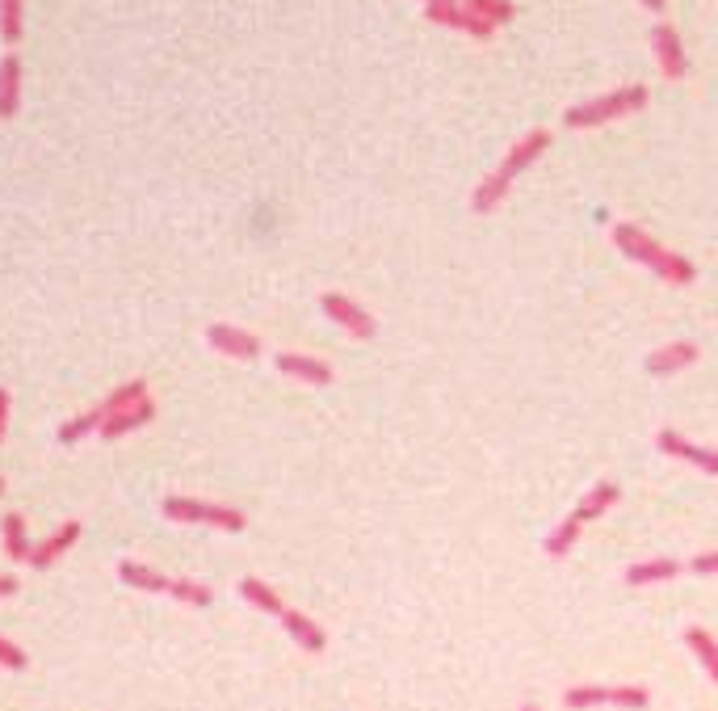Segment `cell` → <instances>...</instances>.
<instances>
[{
	"label": "cell",
	"mask_w": 718,
	"mask_h": 711,
	"mask_svg": "<svg viewBox=\"0 0 718 711\" xmlns=\"http://www.w3.org/2000/svg\"><path fill=\"white\" fill-rule=\"evenodd\" d=\"M547 148H550V131L547 127H533V131H526L517 144H512L509 152H505V160L491 169L479 186H475V194H471V211L475 215H488V211H496L505 198H509V190H512V181L526 174L533 160H542L547 156Z\"/></svg>",
	"instance_id": "6da1fadb"
},
{
	"label": "cell",
	"mask_w": 718,
	"mask_h": 711,
	"mask_svg": "<svg viewBox=\"0 0 718 711\" xmlns=\"http://www.w3.org/2000/svg\"><path fill=\"white\" fill-rule=\"evenodd\" d=\"M614 245H618V253H626L635 266H647L656 278H664L668 287H689V283L698 278V266H694L685 253L664 249L660 240H651V236L642 228H635V224H614Z\"/></svg>",
	"instance_id": "7a4b0ae2"
},
{
	"label": "cell",
	"mask_w": 718,
	"mask_h": 711,
	"mask_svg": "<svg viewBox=\"0 0 718 711\" xmlns=\"http://www.w3.org/2000/svg\"><path fill=\"white\" fill-rule=\"evenodd\" d=\"M647 101H651L647 85H622V89H614V93H601V97H592V101H580V106H571V110L564 115V127H567V131H588V127H605V122H614V118L639 115Z\"/></svg>",
	"instance_id": "3957f363"
},
{
	"label": "cell",
	"mask_w": 718,
	"mask_h": 711,
	"mask_svg": "<svg viewBox=\"0 0 718 711\" xmlns=\"http://www.w3.org/2000/svg\"><path fill=\"white\" fill-rule=\"evenodd\" d=\"M164 519L169 522H189V526H215V531H245L248 519L231 505L219 501H198V497H164Z\"/></svg>",
	"instance_id": "277c9868"
},
{
	"label": "cell",
	"mask_w": 718,
	"mask_h": 711,
	"mask_svg": "<svg viewBox=\"0 0 718 711\" xmlns=\"http://www.w3.org/2000/svg\"><path fill=\"white\" fill-rule=\"evenodd\" d=\"M320 308H323V316L332 320L337 328H345L349 337H358V342H370L378 333V325H375V316L366 308H358L349 295H340V290H328V295H320Z\"/></svg>",
	"instance_id": "5b68a950"
},
{
	"label": "cell",
	"mask_w": 718,
	"mask_h": 711,
	"mask_svg": "<svg viewBox=\"0 0 718 711\" xmlns=\"http://www.w3.org/2000/svg\"><path fill=\"white\" fill-rule=\"evenodd\" d=\"M651 56L660 59V72L668 80H680L685 72H689V56H685V42H680L677 26H668V21H660V26H651Z\"/></svg>",
	"instance_id": "8992f818"
},
{
	"label": "cell",
	"mask_w": 718,
	"mask_h": 711,
	"mask_svg": "<svg viewBox=\"0 0 718 711\" xmlns=\"http://www.w3.org/2000/svg\"><path fill=\"white\" fill-rule=\"evenodd\" d=\"M656 446H660L668 460L694 463V467H698V472H706V476H718V451H715V446L689 443V438H680L677 429H660V434H656Z\"/></svg>",
	"instance_id": "52a82bcc"
},
{
	"label": "cell",
	"mask_w": 718,
	"mask_h": 711,
	"mask_svg": "<svg viewBox=\"0 0 718 711\" xmlns=\"http://www.w3.org/2000/svg\"><path fill=\"white\" fill-rule=\"evenodd\" d=\"M425 18L433 21V26H446V30H462L471 39H491L496 34V26L483 21L479 13H471L462 0L458 4H425Z\"/></svg>",
	"instance_id": "ba28073f"
},
{
	"label": "cell",
	"mask_w": 718,
	"mask_h": 711,
	"mask_svg": "<svg viewBox=\"0 0 718 711\" xmlns=\"http://www.w3.org/2000/svg\"><path fill=\"white\" fill-rule=\"evenodd\" d=\"M207 342L210 349H219L227 358H236V363H252V358H261V342L248 333V328H236V325H210L207 328Z\"/></svg>",
	"instance_id": "9c48e42d"
},
{
	"label": "cell",
	"mask_w": 718,
	"mask_h": 711,
	"mask_svg": "<svg viewBox=\"0 0 718 711\" xmlns=\"http://www.w3.org/2000/svg\"><path fill=\"white\" fill-rule=\"evenodd\" d=\"M694 363H698V346H694V342H668V346L647 354L642 371L656 375V379H664V375H677V371H685V366H694Z\"/></svg>",
	"instance_id": "30bf717a"
},
{
	"label": "cell",
	"mask_w": 718,
	"mask_h": 711,
	"mask_svg": "<svg viewBox=\"0 0 718 711\" xmlns=\"http://www.w3.org/2000/svg\"><path fill=\"white\" fill-rule=\"evenodd\" d=\"M278 371L299 379V384H311V387H323L332 384V366L311 358V354H278Z\"/></svg>",
	"instance_id": "8fae6325"
},
{
	"label": "cell",
	"mask_w": 718,
	"mask_h": 711,
	"mask_svg": "<svg viewBox=\"0 0 718 711\" xmlns=\"http://www.w3.org/2000/svg\"><path fill=\"white\" fill-rule=\"evenodd\" d=\"M76 539H80V522H63L59 531H51V535L42 539V543H34V552H30V569H51L68 547H72Z\"/></svg>",
	"instance_id": "7c38bea8"
},
{
	"label": "cell",
	"mask_w": 718,
	"mask_h": 711,
	"mask_svg": "<svg viewBox=\"0 0 718 711\" xmlns=\"http://www.w3.org/2000/svg\"><path fill=\"white\" fill-rule=\"evenodd\" d=\"M282 628H286V635L299 644L302 653H323V649H328V635H323V628L311 615H302V611H290V606H286Z\"/></svg>",
	"instance_id": "4fadbf2b"
},
{
	"label": "cell",
	"mask_w": 718,
	"mask_h": 711,
	"mask_svg": "<svg viewBox=\"0 0 718 711\" xmlns=\"http://www.w3.org/2000/svg\"><path fill=\"white\" fill-rule=\"evenodd\" d=\"M21 110V56H0V118H18Z\"/></svg>",
	"instance_id": "5bb4252c"
},
{
	"label": "cell",
	"mask_w": 718,
	"mask_h": 711,
	"mask_svg": "<svg viewBox=\"0 0 718 711\" xmlns=\"http://www.w3.org/2000/svg\"><path fill=\"white\" fill-rule=\"evenodd\" d=\"M680 560L672 556H656V560H639V564H630L626 569V585H635V590H642V585H664V581L680 577Z\"/></svg>",
	"instance_id": "9a60e30c"
},
{
	"label": "cell",
	"mask_w": 718,
	"mask_h": 711,
	"mask_svg": "<svg viewBox=\"0 0 718 711\" xmlns=\"http://www.w3.org/2000/svg\"><path fill=\"white\" fill-rule=\"evenodd\" d=\"M156 422V404H151V396L148 401H139V404H131V408H122V413H110L106 417V425H101V438H122V434H131V429H143V425H151Z\"/></svg>",
	"instance_id": "2e32d148"
},
{
	"label": "cell",
	"mask_w": 718,
	"mask_h": 711,
	"mask_svg": "<svg viewBox=\"0 0 718 711\" xmlns=\"http://www.w3.org/2000/svg\"><path fill=\"white\" fill-rule=\"evenodd\" d=\"M618 497H622V488L614 481H601V484H592L585 493V501L571 510V519L576 522H592V519H601V514H609L614 505H618Z\"/></svg>",
	"instance_id": "e0dca14e"
},
{
	"label": "cell",
	"mask_w": 718,
	"mask_h": 711,
	"mask_svg": "<svg viewBox=\"0 0 718 711\" xmlns=\"http://www.w3.org/2000/svg\"><path fill=\"white\" fill-rule=\"evenodd\" d=\"M118 577L127 581L131 590H143V594H169V585H172V577L156 573L151 564H139V560H122V564H118Z\"/></svg>",
	"instance_id": "ac0fdd59"
},
{
	"label": "cell",
	"mask_w": 718,
	"mask_h": 711,
	"mask_svg": "<svg viewBox=\"0 0 718 711\" xmlns=\"http://www.w3.org/2000/svg\"><path fill=\"white\" fill-rule=\"evenodd\" d=\"M685 649L698 656V665L706 670L710 682H718V640L706 628H685Z\"/></svg>",
	"instance_id": "d6986e66"
},
{
	"label": "cell",
	"mask_w": 718,
	"mask_h": 711,
	"mask_svg": "<svg viewBox=\"0 0 718 711\" xmlns=\"http://www.w3.org/2000/svg\"><path fill=\"white\" fill-rule=\"evenodd\" d=\"M240 598H245L248 606H257V611H265V615H286V602L278 598V590L273 585H265L261 577H245L240 581Z\"/></svg>",
	"instance_id": "ffe728a7"
},
{
	"label": "cell",
	"mask_w": 718,
	"mask_h": 711,
	"mask_svg": "<svg viewBox=\"0 0 718 711\" xmlns=\"http://www.w3.org/2000/svg\"><path fill=\"white\" fill-rule=\"evenodd\" d=\"M0 535H4V556H9V560H30L34 543H30V531H26V519H21V514H4V522H0Z\"/></svg>",
	"instance_id": "44dd1931"
},
{
	"label": "cell",
	"mask_w": 718,
	"mask_h": 711,
	"mask_svg": "<svg viewBox=\"0 0 718 711\" xmlns=\"http://www.w3.org/2000/svg\"><path fill=\"white\" fill-rule=\"evenodd\" d=\"M101 425H106V408L97 404V408H89V413H80V417H72V422L59 425V443H84L89 434H101Z\"/></svg>",
	"instance_id": "7402d4cb"
},
{
	"label": "cell",
	"mask_w": 718,
	"mask_h": 711,
	"mask_svg": "<svg viewBox=\"0 0 718 711\" xmlns=\"http://www.w3.org/2000/svg\"><path fill=\"white\" fill-rule=\"evenodd\" d=\"M580 531H585V522H576L571 514H567L555 531L547 535V543H542V552H547L550 560H564L571 556V547H576V539H580Z\"/></svg>",
	"instance_id": "603a6c76"
},
{
	"label": "cell",
	"mask_w": 718,
	"mask_h": 711,
	"mask_svg": "<svg viewBox=\"0 0 718 711\" xmlns=\"http://www.w3.org/2000/svg\"><path fill=\"white\" fill-rule=\"evenodd\" d=\"M26 34V0H0V39L18 47Z\"/></svg>",
	"instance_id": "cb8c5ba5"
},
{
	"label": "cell",
	"mask_w": 718,
	"mask_h": 711,
	"mask_svg": "<svg viewBox=\"0 0 718 711\" xmlns=\"http://www.w3.org/2000/svg\"><path fill=\"white\" fill-rule=\"evenodd\" d=\"M605 703H609V687H567V691H564V708L567 711L605 708Z\"/></svg>",
	"instance_id": "d4e9b609"
},
{
	"label": "cell",
	"mask_w": 718,
	"mask_h": 711,
	"mask_svg": "<svg viewBox=\"0 0 718 711\" xmlns=\"http://www.w3.org/2000/svg\"><path fill=\"white\" fill-rule=\"evenodd\" d=\"M471 13H479L483 21H491V26H509L512 18H517V4L512 0H462Z\"/></svg>",
	"instance_id": "484cf974"
},
{
	"label": "cell",
	"mask_w": 718,
	"mask_h": 711,
	"mask_svg": "<svg viewBox=\"0 0 718 711\" xmlns=\"http://www.w3.org/2000/svg\"><path fill=\"white\" fill-rule=\"evenodd\" d=\"M169 594L177 598V602H186V606H210V602H215L210 585H202V581H193V577H172Z\"/></svg>",
	"instance_id": "4316f807"
},
{
	"label": "cell",
	"mask_w": 718,
	"mask_h": 711,
	"mask_svg": "<svg viewBox=\"0 0 718 711\" xmlns=\"http://www.w3.org/2000/svg\"><path fill=\"white\" fill-rule=\"evenodd\" d=\"M139 401H148V384H143V379H131V384L113 387L110 401L101 404V408H106V417H110V413H122V408H131V404H139Z\"/></svg>",
	"instance_id": "83f0119b"
},
{
	"label": "cell",
	"mask_w": 718,
	"mask_h": 711,
	"mask_svg": "<svg viewBox=\"0 0 718 711\" xmlns=\"http://www.w3.org/2000/svg\"><path fill=\"white\" fill-rule=\"evenodd\" d=\"M647 703H651V691H647V687H609V708L642 711Z\"/></svg>",
	"instance_id": "f1b7e54d"
},
{
	"label": "cell",
	"mask_w": 718,
	"mask_h": 711,
	"mask_svg": "<svg viewBox=\"0 0 718 711\" xmlns=\"http://www.w3.org/2000/svg\"><path fill=\"white\" fill-rule=\"evenodd\" d=\"M0 665H4V670H13V673H21L26 665H30V656L21 653L13 640H4V635H0Z\"/></svg>",
	"instance_id": "f546056e"
},
{
	"label": "cell",
	"mask_w": 718,
	"mask_h": 711,
	"mask_svg": "<svg viewBox=\"0 0 718 711\" xmlns=\"http://www.w3.org/2000/svg\"><path fill=\"white\" fill-rule=\"evenodd\" d=\"M689 573H698V577H718V552H698V556L689 560Z\"/></svg>",
	"instance_id": "4dcf8cb0"
},
{
	"label": "cell",
	"mask_w": 718,
	"mask_h": 711,
	"mask_svg": "<svg viewBox=\"0 0 718 711\" xmlns=\"http://www.w3.org/2000/svg\"><path fill=\"white\" fill-rule=\"evenodd\" d=\"M9 408H13V396H9V387H0V443L9 434Z\"/></svg>",
	"instance_id": "1f68e13d"
},
{
	"label": "cell",
	"mask_w": 718,
	"mask_h": 711,
	"mask_svg": "<svg viewBox=\"0 0 718 711\" xmlns=\"http://www.w3.org/2000/svg\"><path fill=\"white\" fill-rule=\"evenodd\" d=\"M18 594V577L13 573H0V598Z\"/></svg>",
	"instance_id": "d6a6232c"
},
{
	"label": "cell",
	"mask_w": 718,
	"mask_h": 711,
	"mask_svg": "<svg viewBox=\"0 0 718 711\" xmlns=\"http://www.w3.org/2000/svg\"><path fill=\"white\" fill-rule=\"evenodd\" d=\"M639 4H642V9H651V13H660L668 0H639Z\"/></svg>",
	"instance_id": "836d02e7"
},
{
	"label": "cell",
	"mask_w": 718,
	"mask_h": 711,
	"mask_svg": "<svg viewBox=\"0 0 718 711\" xmlns=\"http://www.w3.org/2000/svg\"><path fill=\"white\" fill-rule=\"evenodd\" d=\"M420 4H458V0H420Z\"/></svg>",
	"instance_id": "e575fe53"
},
{
	"label": "cell",
	"mask_w": 718,
	"mask_h": 711,
	"mask_svg": "<svg viewBox=\"0 0 718 711\" xmlns=\"http://www.w3.org/2000/svg\"><path fill=\"white\" fill-rule=\"evenodd\" d=\"M521 711H542V708H538V703H526V708H521Z\"/></svg>",
	"instance_id": "d590c367"
},
{
	"label": "cell",
	"mask_w": 718,
	"mask_h": 711,
	"mask_svg": "<svg viewBox=\"0 0 718 711\" xmlns=\"http://www.w3.org/2000/svg\"><path fill=\"white\" fill-rule=\"evenodd\" d=\"M0 493H4V481H0Z\"/></svg>",
	"instance_id": "8d00e7d4"
}]
</instances>
